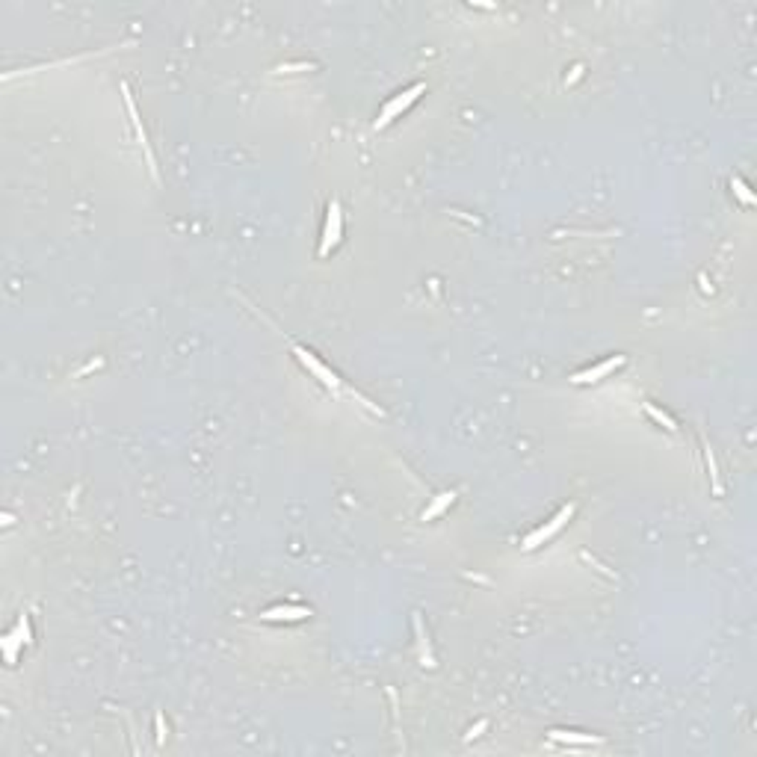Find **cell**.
Wrapping results in <instances>:
<instances>
[{
	"label": "cell",
	"instance_id": "cell-12",
	"mask_svg": "<svg viewBox=\"0 0 757 757\" xmlns=\"http://www.w3.org/2000/svg\"><path fill=\"white\" fill-rule=\"evenodd\" d=\"M704 462H707V470H710L713 495H716V497H722V495H725V485H722V480H719V465H716V456H713V450H710V444H707V441H704Z\"/></svg>",
	"mask_w": 757,
	"mask_h": 757
},
{
	"label": "cell",
	"instance_id": "cell-17",
	"mask_svg": "<svg viewBox=\"0 0 757 757\" xmlns=\"http://www.w3.org/2000/svg\"><path fill=\"white\" fill-rule=\"evenodd\" d=\"M314 69V62H287L278 69V74H296V71H311Z\"/></svg>",
	"mask_w": 757,
	"mask_h": 757
},
{
	"label": "cell",
	"instance_id": "cell-13",
	"mask_svg": "<svg viewBox=\"0 0 757 757\" xmlns=\"http://www.w3.org/2000/svg\"><path fill=\"white\" fill-rule=\"evenodd\" d=\"M0 645H4V657H6V663L15 666L18 663V648H24V642L15 636V630H9L4 639H0Z\"/></svg>",
	"mask_w": 757,
	"mask_h": 757
},
{
	"label": "cell",
	"instance_id": "cell-3",
	"mask_svg": "<svg viewBox=\"0 0 757 757\" xmlns=\"http://www.w3.org/2000/svg\"><path fill=\"white\" fill-rule=\"evenodd\" d=\"M287 340H290V337H287ZM290 349H293V355H296V358H299V364H302V367H305V370H308L311 376H314V378H320V382H323V385H325L328 391H335V393H337V391L343 388L340 376H337L335 370H328V367L323 364V361H320V358L314 355V352H311V349H305V347H302V343L290 340Z\"/></svg>",
	"mask_w": 757,
	"mask_h": 757
},
{
	"label": "cell",
	"instance_id": "cell-18",
	"mask_svg": "<svg viewBox=\"0 0 757 757\" xmlns=\"http://www.w3.org/2000/svg\"><path fill=\"white\" fill-rule=\"evenodd\" d=\"M482 731H488V719H480V722H476V725H473V728H470V731L465 734V739H468V743H470V739L482 736Z\"/></svg>",
	"mask_w": 757,
	"mask_h": 757
},
{
	"label": "cell",
	"instance_id": "cell-5",
	"mask_svg": "<svg viewBox=\"0 0 757 757\" xmlns=\"http://www.w3.org/2000/svg\"><path fill=\"white\" fill-rule=\"evenodd\" d=\"M122 98H125V107H127L130 125H134V130H137V139H139L142 151H145V163H148V172H151V178H154V180H160V172H157V160H154V151H151V145H148V134H145V127H142V119H139L137 101H134V95H130L127 83H122Z\"/></svg>",
	"mask_w": 757,
	"mask_h": 757
},
{
	"label": "cell",
	"instance_id": "cell-2",
	"mask_svg": "<svg viewBox=\"0 0 757 757\" xmlns=\"http://www.w3.org/2000/svg\"><path fill=\"white\" fill-rule=\"evenodd\" d=\"M426 92V83L420 80V83H415V86H408V89H403V92H397L391 98V101L382 107V112H378V119H376V130L378 127H388L393 119H400L403 112H408L411 107L417 104V98Z\"/></svg>",
	"mask_w": 757,
	"mask_h": 757
},
{
	"label": "cell",
	"instance_id": "cell-16",
	"mask_svg": "<svg viewBox=\"0 0 757 757\" xmlns=\"http://www.w3.org/2000/svg\"><path fill=\"white\" fill-rule=\"evenodd\" d=\"M154 731H157V746H166L169 728H166V719H163V713H160V710H157V716H154Z\"/></svg>",
	"mask_w": 757,
	"mask_h": 757
},
{
	"label": "cell",
	"instance_id": "cell-10",
	"mask_svg": "<svg viewBox=\"0 0 757 757\" xmlns=\"http://www.w3.org/2000/svg\"><path fill=\"white\" fill-rule=\"evenodd\" d=\"M456 497H458V491H444V495H438V497L420 512V521H435L438 515H444V512H447V509L456 503Z\"/></svg>",
	"mask_w": 757,
	"mask_h": 757
},
{
	"label": "cell",
	"instance_id": "cell-8",
	"mask_svg": "<svg viewBox=\"0 0 757 757\" xmlns=\"http://www.w3.org/2000/svg\"><path fill=\"white\" fill-rule=\"evenodd\" d=\"M553 743H562V746H601L603 736H595V734H583V731H562V728H553L548 734Z\"/></svg>",
	"mask_w": 757,
	"mask_h": 757
},
{
	"label": "cell",
	"instance_id": "cell-11",
	"mask_svg": "<svg viewBox=\"0 0 757 757\" xmlns=\"http://www.w3.org/2000/svg\"><path fill=\"white\" fill-rule=\"evenodd\" d=\"M642 408H645V415H648L657 426H663L666 432H678V423H674V417L669 415V411H663L660 405H654V403H642Z\"/></svg>",
	"mask_w": 757,
	"mask_h": 757
},
{
	"label": "cell",
	"instance_id": "cell-6",
	"mask_svg": "<svg viewBox=\"0 0 757 757\" xmlns=\"http://www.w3.org/2000/svg\"><path fill=\"white\" fill-rule=\"evenodd\" d=\"M624 355H613V358H606V361H601V364H595V367H586V370H580V373H574L571 376V382L574 385H598V382H603L606 376H613L618 367H624Z\"/></svg>",
	"mask_w": 757,
	"mask_h": 757
},
{
	"label": "cell",
	"instance_id": "cell-1",
	"mask_svg": "<svg viewBox=\"0 0 757 757\" xmlns=\"http://www.w3.org/2000/svg\"><path fill=\"white\" fill-rule=\"evenodd\" d=\"M574 515H577V503H565L548 524H541L538 530H533L530 536H526V538L521 541V548H524V550H536V548H541L545 541H550L559 530H562V526H568V521H571Z\"/></svg>",
	"mask_w": 757,
	"mask_h": 757
},
{
	"label": "cell",
	"instance_id": "cell-14",
	"mask_svg": "<svg viewBox=\"0 0 757 757\" xmlns=\"http://www.w3.org/2000/svg\"><path fill=\"white\" fill-rule=\"evenodd\" d=\"M731 190H734V195H736V199L743 202L746 207H754V192L749 190V184H746V180L739 178V175L731 178Z\"/></svg>",
	"mask_w": 757,
	"mask_h": 757
},
{
	"label": "cell",
	"instance_id": "cell-4",
	"mask_svg": "<svg viewBox=\"0 0 757 757\" xmlns=\"http://www.w3.org/2000/svg\"><path fill=\"white\" fill-rule=\"evenodd\" d=\"M343 240V207L337 199L328 202V210H325V225H323V237H320V249L317 255L320 258H328L335 249H337V243Z\"/></svg>",
	"mask_w": 757,
	"mask_h": 757
},
{
	"label": "cell",
	"instance_id": "cell-7",
	"mask_svg": "<svg viewBox=\"0 0 757 757\" xmlns=\"http://www.w3.org/2000/svg\"><path fill=\"white\" fill-rule=\"evenodd\" d=\"M311 616H314L311 606H302V603H275L270 610L260 613L263 621H305Z\"/></svg>",
	"mask_w": 757,
	"mask_h": 757
},
{
	"label": "cell",
	"instance_id": "cell-9",
	"mask_svg": "<svg viewBox=\"0 0 757 757\" xmlns=\"http://www.w3.org/2000/svg\"><path fill=\"white\" fill-rule=\"evenodd\" d=\"M415 633H417L420 666H426V669H435V654H432V645H429V633L423 630V616H420V613H415Z\"/></svg>",
	"mask_w": 757,
	"mask_h": 757
},
{
	"label": "cell",
	"instance_id": "cell-15",
	"mask_svg": "<svg viewBox=\"0 0 757 757\" xmlns=\"http://www.w3.org/2000/svg\"><path fill=\"white\" fill-rule=\"evenodd\" d=\"M15 636H18L24 645H30V642H33V628H30V616L27 613L18 616V624H15Z\"/></svg>",
	"mask_w": 757,
	"mask_h": 757
}]
</instances>
